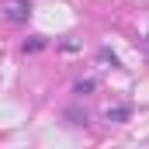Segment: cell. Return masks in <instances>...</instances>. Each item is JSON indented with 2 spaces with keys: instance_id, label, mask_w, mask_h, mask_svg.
I'll use <instances>...</instances> for the list:
<instances>
[{
  "instance_id": "cell-1",
  "label": "cell",
  "mask_w": 149,
  "mask_h": 149,
  "mask_svg": "<svg viewBox=\"0 0 149 149\" xmlns=\"http://www.w3.org/2000/svg\"><path fill=\"white\" fill-rule=\"evenodd\" d=\"M28 14H31V3H24V0H14V3H7V10H3V17L14 21V24L28 21Z\"/></svg>"
},
{
  "instance_id": "cell-2",
  "label": "cell",
  "mask_w": 149,
  "mask_h": 149,
  "mask_svg": "<svg viewBox=\"0 0 149 149\" xmlns=\"http://www.w3.org/2000/svg\"><path fill=\"white\" fill-rule=\"evenodd\" d=\"M45 45H49V42H45L42 35H35L31 42H24V52H38V49H45Z\"/></svg>"
},
{
  "instance_id": "cell-3",
  "label": "cell",
  "mask_w": 149,
  "mask_h": 149,
  "mask_svg": "<svg viewBox=\"0 0 149 149\" xmlns=\"http://www.w3.org/2000/svg\"><path fill=\"white\" fill-rule=\"evenodd\" d=\"M94 90V80H83V83H76V94H90Z\"/></svg>"
}]
</instances>
